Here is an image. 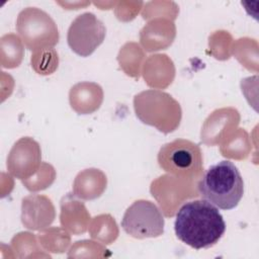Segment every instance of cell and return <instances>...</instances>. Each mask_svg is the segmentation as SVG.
<instances>
[{
    "mask_svg": "<svg viewBox=\"0 0 259 259\" xmlns=\"http://www.w3.org/2000/svg\"><path fill=\"white\" fill-rule=\"evenodd\" d=\"M177 238L196 250L215 245L226 231L219 209L205 199L185 202L177 211L174 223Z\"/></svg>",
    "mask_w": 259,
    "mask_h": 259,
    "instance_id": "cell-1",
    "label": "cell"
},
{
    "mask_svg": "<svg viewBox=\"0 0 259 259\" xmlns=\"http://www.w3.org/2000/svg\"><path fill=\"white\" fill-rule=\"evenodd\" d=\"M199 195L217 207L235 208L244 194V181L234 163L224 160L210 166L197 184Z\"/></svg>",
    "mask_w": 259,
    "mask_h": 259,
    "instance_id": "cell-2",
    "label": "cell"
},
{
    "mask_svg": "<svg viewBox=\"0 0 259 259\" xmlns=\"http://www.w3.org/2000/svg\"><path fill=\"white\" fill-rule=\"evenodd\" d=\"M134 107L139 119L158 131L168 134L179 125L181 108L168 93L160 90H147L135 96Z\"/></svg>",
    "mask_w": 259,
    "mask_h": 259,
    "instance_id": "cell-3",
    "label": "cell"
},
{
    "mask_svg": "<svg viewBox=\"0 0 259 259\" xmlns=\"http://www.w3.org/2000/svg\"><path fill=\"white\" fill-rule=\"evenodd\" d=\"M159 166L175 178L194 180L203 170V158L199 146L189 140L177 139L163 145L158 153Z\"/></svg>",
    "mask_w": 259,
    "mask_h": 259,
    "instance_id": "cell-4",
    "label": "cell"
},
{
    "mask_svg": "<svg viewBox=\"0 0 259 259\" xmlns=\"http://www.w3.org/2000/svg\"><path fill=\"white\" fill-rule=\"evenodd\" d=\"M16 29L26 49L37 52L52 48L59 41V32L55 21L45 11L28 7L17 17Z\"/></svg>",
    "mask_w": 259,
    "mask_h": 259,
    "instance_id": "cell-5",
    "label": "cell"
},
{
    "mask_svg": "<svg viewBox=\"0 0 259 259\" xmlns=\"http://www.w3.org/2000/svg\"><path fill=\"white\" fill-rule=\"evenodd\" d=\"M164 218L158 206L145 199H139L130 205L121 220L123 231L136 238H156L164 233Z\"/></svg>",
    "mask_w": 259,
    "mask_h": 259,
    "instance_id": "cell-6",
    "label": "cell"
},
{
    "mask_svg": "<svg viewBox=\"0 0 259 259\" xmlns=\"http://www.w3.org/2000/svg\"><path fill=\"white\" fill-rule=\"evenodd\" d=\"M106 28L91 12L78 15L71 23L67 41L71 50L80 57L90 56L104 40Z\"/></svg>",
    "mask_w": 259,
    "mask_h": 259,
    "instance_id": "cell-7",
    "label": "cell"
},
{
    "mask_svg": "<svg viewBox=\"0 0 259 259\" xmlns=\"http://www.w3.org/2000/svg\"><path fill=\"white\" fill-rule=\"evenodd\" d=\"M40 148L29 137L21 138L12 147L7 158V169L17 179H28L40 166Z\"/></svg>",
    "mask_w": 259,
    "mask_h": 259,
    "instance_id": "cell-8",
    "label": "cell"
},
{
    "mask_svg": "<svg viewBox=\"0 0 259 259\" xmlns=\"http://www.w3.org/2000/svg\"><path fill=\"white\" fill-rule=\"evenodd\" d=\"M31 67L39 75L53 74L59 65L58 53L53 48L34 52L31 56Z\"/></svg>",
    "mask_w": 259,
    "mask_h": 259,
    "instance_id": "cell-9",
    "label": "cell"
}]
</instances>
